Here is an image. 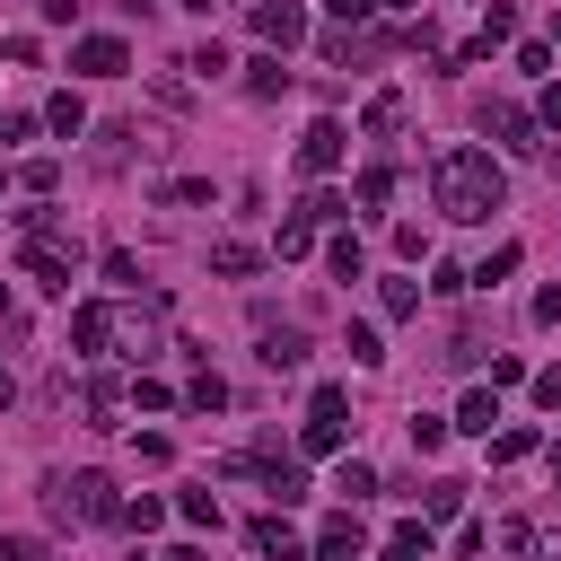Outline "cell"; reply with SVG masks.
Wrapping results in <instances>:
<instances>
[{"mask_svg": "<svg viewBox=\"0 0 561 561\" xmlns=\"http://www.w3.org/2000/svg\"><path fill=\"white\" fill-rule=\"evenodd\" d=\"M430 193H438V210L447 219H491L500 202H508V175H500V158L491 149H438L430 158Z\"/></svg>", "mask_w": 561, "mask_h": 561, "instance_id": "obj_1", "label": "cell"}, {"mask_svg": "<svg viewBox=\"0 0 561 561\" xmlns=\"http://www.w3.org/2000/svg\"><path fill=\"white\" fill-rule=\"evenodd\" d=\"M70 351H88V359H149L158 351V307L88 298V307H70Z\"/></svg>", "mask_w": 561, "mask_h": 561, "instance_id": "obj_2", "label": "cell"}, {"mask_svg": "<svg viewBox=\"0 0 561 561\" xmlns=\"http://www.w3.org/2000/svg\"><path fill=\"white\" fill-rule=\"evenodd\" d=\"M44 508L61 526H114L123 517V491H114V473L79 465V473H44Z\"/></svg>", "mask_w": 561, "mask_h": 561, "instance_id": "obj_3", "label": "cell"}, {"mask_svg": "<svg viewBox=\"0 0 561 561\" xmlns=\"http://www.w3.org/2000/svg\"><path fill=\"white\" fill-rule=\"evenodd\" d=\"M342 430H351L342 421V386H316L307 394V421H298V447L307 456H342Z\"/></svg>", "mask_w": 561, "mask_h": 561, "instance_id": "obj_4", "label": "cell"}, {"mask_svg": "<svg viewBox=\"0 0 561 561\" xmlns=\"http://www.w3.org/2000/svg\"><path fill=\"white\" fill-rule=\"evenodd\" d=\"M245 26H254L263 53H289V44L307 35V9H298V0H245Z\"/></svg>", "mask_w": 561, "mask_h": 561, "instance_id": "obj_5", "label": "cell"}, {"mask_svg": "<svg viewBox=\"0 0 561 561\" xmlns=\"http://www.w3.org/2000/svg\"><path fill=\"white\" fill-rule=\"evenodd\" d=\"M18 272H26V280H44V289H70L79 254H70L61 237H26V245H18Z\"/></svg>", "mask_w": 561, "mask_h": 561, "instance_id": "obj_6", "label": "cell"}, {"mask_svg": "<svg viewBox=\"0 0 561 561\" xmlns=\"http://www.w3.org/2000/svg\"><path fill=\"white\" fill-rule=\"evenodd\" d=\"M70 70H79V79H123V70H131V44H123V35H79V44H70Z\"/></svg>", "mask_w": 561, "mask_h": 561, "instance_id": "obj_7", "label": "cell"}, {"mask_svg": "<svg viewBox=\"0 0 561 561\" xmlns=\"http://www.w3.org/2000/svg\"><path fill=\"white\" fill-rule=\"evenodd\" d=\"M482 131H491L500 149H517V158H526V149H543V140H535L543 123H535L526 105H508V96H491V105H482Z\"/></svg>", "mask_w": 561, "mask_h": 561, "instance_id": "obj_8", "label": "cell"}, {"mask_svg": "<svg viewBox=\"0 0 561 561\" xmlns=\"http://www.w3.org/2000/svg\"><path fill=\"white\" fill-rule=\"evenodd\" d=\"M342 149H351V131H342L333 114H324V123H307V140H298V175H316V184H324V175L342 167Z\"/></svg>", "mask_w": 561, "mask_h": 561, "instance_id": "obj_9", "label": "cell"}, {"mask_svg": "<svg viewBox=\"0 0 561 561\" xmlns=\"http://www.w3.org/2000/svg\"><path fill=\"white\" fill-rule=\"evenodd\" d=\"M307 552H316V561H368V535H359V508H333V517H324V535H316Z\"/></svg>", "mask_w": 561, "mask_h": 561, "instance_id": "obj_10", "label": "cell"}, {"mask_svg": "<svg viewBox=\"0 0 561 561\" xmlns=\"http://www.w3.org/2000/svg\"><path fill=\"white\" fill-rule=\"evenodd\" d=\"M245 543H254V561H316V552L298 543V526H289V517H254V526H245Z\"/></svg>", "mask_w": 561, "mask_h": 561, "instance_id": "obj_11", "label": "cell"}, {"mask_svg": "<svg viewBox=\"0 0 561 561\" xmlns=\"http://www.w3.org/2000/svg\"><path fill=\"white\" fill-rule=\"evenodd\" d=\"M508 35H517V9H508V0H491V9H482V26H473V44H465L456 61H491Z\"/></svg>", "mask_w": 561, "mask_h": 561, "instance_id": "obj_12", "label": "cell"}, {"mask_svg": "<svg viewBox=\"0 0 561 561\" xmlns=\"http://www.w3.org/2000/svg\"><path fill=\"white\" fill-rule=\"evenodd\" d=\"M254 351H263V368H280V377H289V368H307V342H298V324H272V316H263Z\"/></svg>", "mask_w": 561, "mask_h": 561, "instance_id": "obj_13", "label": "cell"}, {"mask_svg": "<svg viewBox=\"0 0 561 561\" xmlns=\"http://www.w3.org/2000/svg\"><path fill=\"white\" fill-rule=\"evenodd\" d=\"M79 412H88V430H123V386L114 377H88L79 386Z\"/></svg>", "mask_w": 561, "mask_h": 561, "instance_id": "obj_14", "label": "cell"}, {"mask_svg": "<svg viewBox=\"0 0 561 561\" xmlns=\"http://www.w3.org/2000/svg\"><path fill=\"white\" fill-rule=\"evenodd\" d=\"M245 473H263V491L289 508V500H307V473L289 465V456H245Z\"/></svg>", "mask_w": 561, "mask_h": 561, "instance_id": "obj_15", "label": "cell"}, {"mask_svg": "<svg viewBox=\"0 0 561 561\" xmlns=\"http://www.w3.org/2000/svg\"><path fill=\"white\" fill-rule=\"evenodd\" d=\"M359 131H368V140H394V131H403V88H377V96L359 105Z\"/></svg>", "mask_w": 561, "mask_h": 561, "instance_id": "obj_16", "label": "cell"}, {"mask_svg": "<svg viewBox=\"0 0 561 561\" xmlns=\"http://www.w3.org/2000/svg\"><path fill=\"white\" fill-rule=\"evenodd\" d=\"M210 272H219V280H254V272H263V245H245V237H219V245H210Z\"/></svg>", "mask_w": 561, "mask_h": 561, "instance_id": "obj_17", "label": "cell"}, {"mask_svg": "<svg viewBox=\"0 0 561 561\" xmlns=\"http://www.w3.org/2000/svg\"><path fill=\"white\" fill-rule=\"evenodd\" d=\"M491 421H500V386H473V394L456 403V421H447V430H473V438H491Z\"/></svg>", "mask_w": 561, "mask_h": 561, "instance_id": "obj_18", "label": "cell"}, {"mask_svg": "<svg viewBox=\"0 0 561 561\" xmlns=\"http://www.w3.org/2000/svg\"><path fill=\"white\" fill-rule=\"evenodd\" d=\"M44 131H61V140H79V131H88V105H79V88L44 96Z\"/></svg>", "mask_w": 561, "mask_h": 561, "instance_id": "obj_19", "label": "cell"}, {"mask_svg": "<svg viewBox=\"0 0 561 561\" xmlns=\"http://www.w3.org/2000/svg\"><path fill=\"white\" fill-rule=\"evenodd\" d=\"M333 491H342V508H359V500H377L386 482H377V465H359V456H342V473H333Z\"/></svg>", "mask_w": 561, "mask_h": 561, "instance_id": "obj_20", "label": "cell"}, {"mask_svg": "<svg viewBox=\"0 0 561 561\" xmlns=\"http://www.w3.org/2000/svg\"><path fill=\"white\" fill-rule=\"evenodd\" d=\"M517 263H526V245H517V237H508V245H491V254H482V263H473V272H465V280H473V289H491V280H508V272H517Z\"/></svg>", "mask_w": 561, "mask_h": 561, "instance_id": "obj_21", "label": "cell"}, {"mask_svg": "<svg viewBox=\"0 0 561 561\" xmlns=\"http://www.w3.org/2000/svg\"><path fill=\"white\" fill-rule=\"evenodd\" d=\"M368 561H430V526H421V517H403V526H394V543H386V552H368Z\"/></svg>", "mask_w": 561, "mask_h": 561, "instance_id": "obj_22", "label": "cell"}, {"mask_svg": "<svg viewBox=\"0 0 561 561\" xmlns=\"http://www.w3.org/2000/svg\"><path fill=\"white\" fill-rule=\"evenodd\" d=\"M280 88H289L280 53H254V61H245V96H280Z\"/></svg>", "mask_w": 561, "mask_h": 561, "instance_id": "obj_23", "label": "cell"}, {"mask_svg": "<svg viewBox=\"0 0 561 561\" xmlns=\"http://www.w3.org/2000/svg\"><path fill=\"white\" fill-rule=\"evenodd\" d=\"M351 202H359V210H386V202H394V167H359Z\"/></svg>", "mask_w": 561, "mask_h": 561, "instance_id": "obj_24", "label": "cell"}, {"mask_svg": "<svg viewBox=\"0 0 561 561\" xmlns=\"http://www.w3.org/2000/svg\"><path fill=\"white\" fill-rule=\"evenodd\" d=\"M307 245H316V219H307V210H289V219H280V237H272V254H280V263H298Z\"/></svg>", "mask_w": 561, "mask_h": 561, "instance_id": "obj_25", "label": "cell"}, {"mask_svg": "<svg viewBox=\"0 0 561 561\" xmlns=\"http://www.w3.org/2000/svg\"><path fill=\"white\" fill-rule=\"evenodd\" d=\"M324 272H333V280H359V272H368V245H359V237H333V245H324Z\"/></svg>", "mask_w": 561, "mask_h": 561, "instance_id": "obj_26", "label": "cell"}, {"mask_svg": "<svg viewBox=\"0 0 561 561\" xmlns=\"http://www.w3.org/2000/svg\"><path fill=\"white\" fill-rule=\"evenodd\" d=\"M535 447H543V438H535L526 421H517V430H491V465H526Z\"/></svg>", "mask_w": 561, "mask_h": 561, "instance_id": "obj_27", "label": "cell"}, {"mask_svg": "<svg viewBox=\"0 0 561 561\" xmlns=\"http://www.w3.org/2000/svg\"><path fill=\"white\" fill-rule=\"evenodd\" d=\"M412 500H421V526H438V517L465 508V482H430V491H412Z\"/></svg>", "mask_w": 561, "mask_h": 561, "instance_id": "obj_28", "label": "cell"}, {"mask_svg": "<svg viewBox=\"0 0 561 561\" xmlns=\"http://www.w3.org/2000/svg\"><path fill=\"white\" fill-rule=\"evenodd\" d=\"M342 351H351V368H377V359H386V342H377V324H351V333H342Z\"/></svg>", "mask_w": 561, "mask_h": 561, "instance_id": "obj_29", "label": "cell"}, {"mask_svg": "<svg viewBox=\"0 0 561 561\" xmlns=\"http://www.w3.org/2000/svg\"><path fill=\"white\" fill-rule=\"evenodd\" d=\"M184 403H193V412H219V403H228V377H219V368H202V377L184 386Z\"/></svg>", "mask_w": 561, "mask_h": 561, "instance_id": "obj_30", "label": "cell"}, {"mask_svg": "<svg viewBox=\"0 0 561 561\" xmlns=\"http://www.w3.org/2000/svg\"><path fill=\"white\" fill-rule=\"evenodd\" d=\"M18 184H26V193H35V202H44V193H53V184H61V158H26V167H18Z\"/></svg>", "mask_w": 561, "mask_h": 561, "instance_id": "obj_31", "label": "cell"}, {"mask_svg": "<svg viewBox=\"0 0 561 561\" xmlns=\"http://www.w3.org/2000/svg\"><path fill=\"white\" fill-rule=\"evenodd\" d=\"M447 447V421L438 412H412V456H438Z\"/></svg>", "mask_w": 561, "mask_h": 561, "instance_id": "obj_32", "label": "cell"}, {"mask_svg": "<svg viewBox=\"0 0 561 561\" xmlns=\"http://www.w3.org/2000/svg\"><path fill=\"white\" fill-rule=\"evenodd\" d=\"M158 517H167V500H149V491H140V500H123V517H114V526H131V535H149Z\"/></svg>", "mask_w": 561, "mask_h": 561, "instance_id": "obj_33", "label": "cell"}, {"mask_svg": "<svg viewBox=\"0 0 561 561\" xmlns=\"http://www.w3.org/2000/svg\"><path fill=\"white\" fill-rule=\"evenodd\" d=\"M0 61H9V70H35L44 44H35V35H0Z\"/></svg>", "mask_w": 561, "mask_h": 561, "instance_id": "obj_34", "label": "cell"}, {"mask_svg": "<svg viewBox=\"0 0 561 561\" xmlns=\"http://www.w3.org/2000/svg\"><path fill=\"white\" fill-rule=\"evenodd\" d=\"M184 70H193V79H219V70H228V44H193Z\"/></svg>", "mask_w": 561, "mask_h": 561, "instance_id": "obj_35", "label": "cell"}, {"mask_svg": "<svg viewBox=\"0 0 561 561\" xmlns=\"http://www.w3.org/2000/svg\"><path fill=\"white\" fill-rule=\"evenodd\" d=\"M377 307H386V316H421V289H412V280H386Z\"/></svg>", "mask_w": 561, "mask_h": 561, "instance_id": "obj_36", "label": "cell"}, {"mask_svg": "<svg viewBox=\"0 0 561 561\" xmlns=\"http://www.w3.org/2000/svg\"><path fill=\"white\" fill-rule=\"evenodd\" d=\"M175 517H184V526H219V500H210V491H184Z\"/></svg>", "mask_w": 561, "mask_h": 561, "instance_id": "obj_37", "label": "cell"}, {"mask_svg": "<svg viewBox=\"0 0 561 561\" xmlns=\"http://www.w3.org/2000/svg\"><path fill=\"white\" fill-rule=\"evenodd\" d=\"M298 210H307V219H316V228H324V219H342V210H351V202H342V193H324V184H316V193H307V202H298Z\"/></svg>", "mask_w": 561, "mask_h": 561, "instance_id": "obj_38", "label": "cell"}, {"mask_svg": "<svg viewBox=\"0 0 561 561\" xmlns=\"http://www.w3.org/2000/svg\"><path fill=\"white\" fill-rule=\"evenodd\" d=\"M131 403H140V412H175V386H158V377H140V386H131Z\"/></svg>", "mask_w": 561, "mask_h": 561, "instance_id": "obj_39", "label": "cell"}, {"mask_svg": "<svg viewBox=\"0 0 561 561\" xmlns=\"http://www.w3.org/2000/svg\"><path fill=\"white\" fill-rule=\"evenodd\" d=\"M324 9H333V26H342V35H359V26H368V9H377V0H324Z\"/></svg>", "mask_w": 561, "mask_h": 561, "instance_id": "obj_40", "label": "cell"}, {"mask_svg": "<svg viewBox=\"0 0 561 561\" xmlns=\"http://www.w3.org/2000/svg\"><path fill=\"white\" fill-rule=\"evenodd\" d=\"M526 386H535V403H543V412H561V368H535Z\"/></svg>", "mask_w": 561, "mask_h": 561, "instance_id": "obj_41", "label": "cell"}, {"mask_svg": "<svg viewBox=\"0 0 561 561\" xmlns=\"http://www.w3.org/2000/svg\"><path fill=\"white\" fill-rule=\"evenodd\" d=\"M0 561H53V552H44L35 535H0Z\"/></svg>", "mask_w": 561, "mask_h": 561, "instance_id": "obj_42", "label": "cell"}, {"mask_svg": "<svg viewBox=\"0 0 561 561\" xmlns=\"http://www.w3.org/2000/svg\"><path fill=\"white\" fill-rule=\"evenodd\" d=\"M526 316H535V324L552 333V324H561V289H535V307H526Z\"/></svg>", "mask_w": 561, "mask_h": 561, "instance_id": "obj_43", "label": "cell"}, {"mask_svg": "<svg viewBox=\"0 0 561 561\" xmlns=\"http://www.w3.org/2000/svg\"><path fill=\"white\" fill-rule=\"evenodd\" d=\"M535 123H543V131H561V79H552V88L535 96Z\"/></svg>", "mask_w": 561, "mask_h": 561, "instance_id": "obj_44", "label": "cell"}, {"mask_svg": "<svg viewBox=\"0 0 561 561\" xmlns=\"http://www.w3.org/2000/svg\"><path fill=\"white\" fill-rule=\"evenodd\" d=\"M35 9H44V26H70L79 18V0H35Z\"/></svg>", "mask_w": 561, "mask_h": 561, "instance_id": "obj_45", "label": "cell"}, {"mask_svg": "<svg viewBox=\"0 0 561 561\" xmlns=\"http://www.w3.org/2000/svg\"><path fill=\"white\" fill-rule=\"evenodd\" d=\"M0 140H26V114H9V105H0Z\"/></svg>", "mask_w": 561, "mask_h": 561, "instance_id": "obj_46", "label": "cell"}, {"mask_svg": "<svg viewBox=\"0 0 561 561\" xmlns=\"http://www.w3.org/2000/svg\"><path fill=\"white\" fill-rule=\"evenodd\" d=\"M9 394H18V377H9V368H0V403H9Z\"/></svg>", "mask_w": 561, "mask_h": 561, "instance_id": "obj_47", "label": "cell"}, {"mask_svg": "<svg viewBox=\"0 0 561 561\" xmlns=\"http://www.w3.org/2000/svg\"><path fill=\"white\" fill-rule=\"evenodd\" d=\"M552 53H561V9H552Z\"/></svg>", "mask_w": 561, "mask_h": 561, "instance_id": "obj_48", "label": "cell"}, {"mask_svg": "<svg viewBox=\"0 0 561 561\" xmlns=\"http://www.w3.org/2000/svg\"><path fill=\"white\" fill-rule=\"evenodd\" d=\"M377 9H421V0H377Z\"/></svg>", "mask_w": 561, "mask_h": 561, "instance_id": "obj_49", "label": "cell"}, {"mask_svg": "<svg viewBox=\"0 0 561 561\" xmlns=\"http://www.w3.org/2000/svg\"><path fill=\"white\" fill-rule=\"evenodd\" d=\"M0 324H9V280H0Z\"/></svg>", "mask_w": 561, "mask_h": 561, "instance_id": "obj_50", "label": "cell"}, {"mask_svg": "<svg viewBox=\"0 0 561 561\" xmlns=\"http://www.w3.org/2000/svg\"><path fill=\"white\" fill-rule=\"evenodd\" d=\"M552 491H561V447H552Z\"/></svg>", "mask_w": 561, "mask_h": 561, "instance_id": "obj_51", "label": "cell"}, {"mask_svg": "<svg viewBox=\"0 0 561 561\" xmlns=\"http://www.w3.org/2000/svg\"><path fill=\"white\" fill-rule=\"evenodd\" d=\"M0 184H9V175H0Z\"/></svg>", "mask_w": 561, "mask_h": 561, "instance_id": "obj_52", "label": "cell"}]
</instances>
